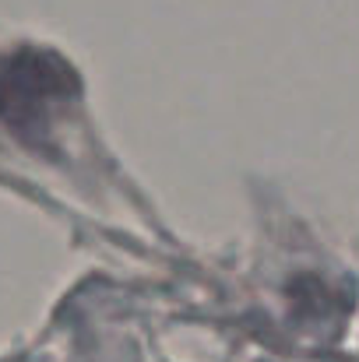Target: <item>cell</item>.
<instances>
[{"instance_id":"6da1fadb","label":"cell","mask_w":359,"mask_h":362,"mask_svg":"<svg viewBox=\"0 0 359 362\" xmlns=\"http://www.w3.org/2000/svg\"><path fill=\"white\" fill-rule=\"evenodd\" d=\"M78 92L74 71L50 53H14L0 64V120L25 137L46 134Z\"/></svg>"}]
</instances>
